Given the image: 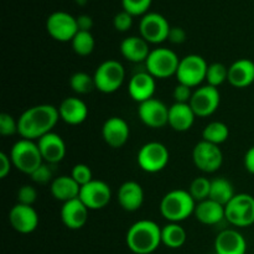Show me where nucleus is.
<instances>
[{
  "instance_id": "1",
  "label": "nucleus",
  "mask_w": 254,
  "mask_h": 254,
  "mask_svg": "<svg viewBox=\"0 0 254 254\" xmlns=\"http://www.w3.org/2000/svg\"><path fill=\"white\" fill-rule=\"evenodd\" d=\"M59 108L52 104H37L22 112L17 119V134L29 140H39L54 131L60 121Z\"/></svg>"
},
{
  "instance_id": "2",
  "label": "nucleus",
  "mask_w": 254,
  "mask_h": 254,
  "mask_svg": "<svg viewBox=\"0 0 254 254\" xmlns=\"http://www.w3.org/2000/svg\"><path fill=\"white\" fill-rule=\"evenodd\" d=\"M126 242L134 254H151L161 245V228L151 220H140L129 227Z\"/></svg>"
},
{
  "instance_id": "3",
  "label": "nucleus",
  "mask_w": 254,
  "mask_h": 254,
  "mask_svg": "<svg viewBox=\"0 0 254 254\" xmlns=\"http://www.w3.org/2000/svg\"><path fill=\"white\" fill-rule=\"evenodd\" d=\"M196 203L189 191L183 189L171 190L161 198V216L169 222L180 223L195 213Z\"/></svg>"
},
{
  "instance_id": "4",
  "label": "nucleus",
  "mask_w": 254,
  "mask_h": 254,
  "mask_svg": "<svg viewBox=\"0 0 254 254\" xmlns=\"http://www.w3.org/2000/svg\"><path fill=\"white\" fill-rule=\"evenodd\" d=\"M14 168L21 173L31 175L39 166L45 163L35 140L21 138L12 145L9 154Z\"/></svg>"
},
{
  "instance_id": "5",
  "label": "nucleus",
  "mask_w": 254,
  "mask_h": 254,
  "mask_svg": "<svg viewBox=\"0 0 254 254\" xmlns=\"http://www.w3.org/2000/svg\"><path fill=\"white\" fill-rule=\"evenodd\" d=\"M180 60L178 55L166 47H158L151 50L145 61L146 72L154 78L164 79L175 76Z\"/></svg>"
},
{
  "instance_id": "6",
  "label": "nucleus",
  "mask_w": 254,
  "mask_h": 254,
  "mask_svg": "<svg viewBox=\"0 0 254 254\" xmlns=\"http://www.w3.org/2000/svg\"><path fill=\"white\" fill-rule=\"evenodd\" d=\"M96 89L106 94L118 91L126 79L124 66L117 60H107L97 67L93 74Z\"/></svg>"
},
{
  "instance_id": "7",
  "label": "nucleus",
  "mask_w": 254,
  "mask_h": 254,
  "mask_svg": "<svg viewBox=\"0 0 254 254\" xmlns=\"http://www.w3.org/2000/svg\"><path fill=\"white\" fill-rule=\"evenodd\" d=\"M225 218L235 227H250L254 223V197L250 193H236L225 206Z\"/></svg>"
},
{
  "instance_id": "8",
  "label": "nucleus",
  "mask_w": 254,
  "mask_h": 254,
  "mask_svg": "<svg viewBox=\"0 0 254 254\" xmlns=\"http://www.w3.org/2000/svg\"><path fill=\"white\" fill-rule=\"evenodd\" d=\"M207 68L208 64L202 56L191 54L180 60L175 77L179 83L193 88L206 81Z\"/></svg>"
},
{
  "instance_id": "9",
  "label": "nucleus",
  "mask_w": 254,
  "mask_h": 254,
  "mask_svg": "<svg viewBox=\"0 0 254 254\" xmlns=\"http://www.w3.org/2000/svg\"><path fill=\"white\" fill-rule=\"evenodd\" d=\"M169 159L170 153L168 148L159 141H149L144 144L139 149L136 156L139 168L149 174H156L164 170L169 164Z\"/></svg>"
},
{
  "instance_id": "10",
  "label": "nucleus",
  "mask_w": 254,
  "mask_h": 254,
  "mask_svg": "<svg viewBox=\"0 0 254 254\" xmlns=\"http://www.w3.org/2000/svg\"><path fill=\"white\" fill-rule=\"evenodd\" d=\"M170 24L164 15L159 12H150L144 15L139 24L140 36L149 44L158 45L166 41L170 32Z\"/></svg>"
},
{
  "instance_id": "11",
  "label": "nucleus",
  "mask_w": 254,
  "mask_h": 254,
  "mask_svg": "<svg viewBox=\"0 0 254 254\" xmlns=\"http://www.w3.org/2000/svg\"><path fill=\"white\" fill-rule=\"evenodd\" d=\"M47 34L60 42L72 41L78 32L76 17L66 11H55L46 20Z\"/></svg>"
},
{
  "instance_id": "12",
  "label": "nucleus",
  "mask_w": 254,
  "mask_h": 254,
  "mask_svg": "<svg viewBox=\"0 0 254 254\" xmlns=\"http://www.w3.org/2000/svg\"><path fill=\"white\" fill-rule=\"evenodd\" d=\"M192 160L198 170L212 174L220 170V168L222 166L223 154L218 145L201 140L193 148Z\"/></svg>"
},
{
  "instance_id": "13",
  "label": "nucleus",
  "mask_w": 254,
  "mask_h": 254,
  "mask_svg": "<svg viewBox=\"0 0 254 254\" xmlns=\"http://www.w3.org/2000/svg\"><path fill=\"white\" fill-rule=\"evenodd\" d=\"M221 103V93L218 88L212 86H201L195 89L191 97L190 106L196 117L206 118L215 113Z\"/></svg>"
},
{
  "instance_id": "14",
  "label": "nucleus",
  "mask_w": 254,
  "mask_h": 254,
  "mask_svg": "<svg viewBox=\"0 0 254 254\" xmlns=\"http://www.w3.org/2000/svg\"><path fill=\"white\" fill-rule=\"evenodd\" d=\"M78 198L89 211L102 210L111 202L112 190L107 183L93 179L91 183L81 186Z\"/></svg>"
},
{
  "instance_id": "15",
  "label": "nucleus",
  "mask_w": 254,
  "mask_h": 254,
  "mask_svg": "<svg viewBox=\"0 0 254 254\" xmlns=\"http://www.w3.org/2000/svg\"><path fill=\"white\" fill-rule=\"evenodd\" d=\"M138 116L149 128H163L169 123V107L160 99L150 98L139 104Z\"/></svg>"
},
{
  "instance_id": "16",
  "label": "nucleus",
  "mask_w": 254,
  "mask_h": 254,
  "mask_svg": "<svg viewBox=\"0 0 254 254\" xmlns=\"http://www.w3.org/2000/svg\"><path fill=\"white\" fill-rule=\"evenodd\" d=\"M9 222L16 232L29 235L39 226V215L32 206L16 203L9 212Z\"/></svg>"
},
{
  "instance_id": "17",
  "label": "nucleus",
  "mask_w": 254,
  "mask_h": 254,
  "mask_svg": "<svg viewBox=\"0 0 254 254\" xmlns=\"http://www.w3.org/2000/svg\"><path fill=\"white\" fill-rule=\"evenodd\" d=\"M130 135L128 123L119 117H111L104 122L102 127V136L107 145L111 148L119 149L124 146Z\"/></svg>"
},
{
  "instance_id": "18",
  "label": "nucleus",
  "mask_w": 254,
  "mask_h": 254,
  "mask_svg": "<svg viewBox=\"0 0 254 254\" xmlns=\"http://www.w3.org/2000/svg\"><path fill=\"white\" fill-rule=\"evenodd\" d=\"M89 210L78 197L62 203L60 216L68 230H81L88 221Z\"/></svg>"
},
{
  "instance_id": "19",
  "label": "nucleus",
  "mask_w": 254,
  "mask_h": 254,
  "mask_svg": "<svg viewBox=\"0 0 254 254\" xmlns=\"http://www.w3.org/2000/svg\"><path fill=\"white\" fill-rule=\"evenodd\" d=\"M36 143L45 163L57 164L66 156V143L62 136L55 131L41 136Z\"/></svg>"
},
{
  "instance_id": "20",
  "label": "nucleus",
  "mask_w": 254,
  "mask_h": 254,
  "mask_svg": "<svg viewBox=\"0 0 254 254\" xmlns=\"http://www.w3.org/2000/svg\"><path fill=\"white\" fill-rule=\"evenodd\" d=\"M155 88V78L146 71L135 73L129 79L128 93L131 97V99L138 102L139 104L148 101V99L154 98Z\"/></svg>"
},
{
  "instance_id": "21",
  "label": "nucleus",
  "mask_w": 254,
  "mask_h": 254,
  "mask_svg": "<svg viewBox=\"0 0 254 254\" xmlns=\"http://www.w3.org/2000/svg\"><path fill=\"white\" fill-rule=\"evenodd\" d=\"M215 252L216 254H246V238L236 230H223L215 240Z\"/></svg>"
},
{
  "instance_id": "22",
  "label": "nucleus",
  "mask_w": 254,
  "mask_h": 254,
  "mask_svg": "<svg viewBox=\"0 0 254 254\" xmlns=\"http://www.w3.org/2000/svg\"><path fill=\"white\" fill-rule=\"evenodd\" d=\"M60 118L68 126H79L88 117V107L77 97H67L59 107Z\"/></svg>"
},
{
  "instance_id": "23",
  "label": "nucleus",
  "mask_w": 254,
  "mask_h": 254,
  "mask_svg": "<svg viewBox=\"0 0 254 254\" xmlns=\"http://www.w3.org/2000/svg\"><path fill=\"white\" fill-rule=\"evenodd\" d=\"M117 198L124 211L135 212L144 203V190L136 181H126L119 188Z\"/></svg>"
},
{
  "instance_id": "24",
  "label": "nucleus",
  "mask_w": 254,
  "mask_h": 254,
  "mask_svg": "<svg viewBox=\"0 0 254 254\" xmlns=\"http://www.w3.org/2000/svg\"><path fill=\"white\" fill-rule=\"evenodd\" d=\"M228 82L236 88H247L254 83V62L240 59L228 67Z\"/></svg>"
},
{
  "instance_id": "25",
  "label": "nucleus",
  "mask_w": 254,
  "mask_h": 254,
  "mask_svg": "<svg viewBox=\"0 0 254 254\" xmlns=\"http://www.w3.org/2000/svg\"><path fill=\"white\" fill-rule=\"evenodd\" d=\"M196 114L190 103H174L169 108V126L179 133H184L192 128Z\"/></svg>"
},
{
  "instance_id": "26",
  "label": "nucleus",
  "mask_w": 254,
  "mask_h": 254,
  "mask_svg": "<svg viewBox=\"0 0 254 254\" xmlns=\"http://www.w3.org/2000/svg\"><path fill=\"white\" fill-rule=\"evenodd\" d=\"M151 50L141 36H128L121 42V54L130 62H145Z\"/></svg>"
},
{
  "instance_id": "27",
  "label": "nucleus",
  "mask_w": 254,
  "mask_h": 254,
  "mask_svg": "<svg viewBox=\"0 0 254 254\" xmlns=\"http://www.w3.org/2000/svg\"><path fill=\"white\" fill-rule=\"evenodd\" d=\"M195 217L198 222L202 225L213 226L220 223L225 218V206L220 205L216 201L207 198L201 202L196 203L195 207Z\"/></svg>"
},
{
  "instance_id": "28",
  "label": "nucleus",
  "mask_w": 254,
  "mask_h": 254,
  "mask_svg": "<svg viewBox=\"0 0 254 254\" xmlns=\"http://www.w3.org/2000/svg\"><path fill=\"white\" fill-rule=\"evenodd\" d=\"M81 186L73 180L71 175H62L55 178L50 185V191L55 200L61 201L62 203L77 198L79 196Z\"/></svg>"
},
{
  "instance_id": "29",
  "label": "nucleus",
  "mask_w": 254,
  "mask_h": 254,
  "mask_svg": "<svg viewBox=\"0 0 254 254\" xmlns=\"http://www.w3.org/2000/svg\"><path fill=\"white\" fill-rule=\"evenodd\" d=\"M188 240L186 231L180 223L169 222L161 228V245L171 250H178L185 245Z\"/></svg>"
},
{
  "instance_id": "30",
  "label": "nucleus",
  "mask_w": 254,
  "mask_h": 254,
  "mask_svg": "<svg viewBox=\"0 0 254 254\" xmlns=\"http://www.w3.org/2000/svg\"><path fill=\"white\" fill-rule=\"evenodd\" d=\"M235 189L231 181L227 179L217 178L211 180V191L210 197L211 200L216 201L220 205L226 206L233 197H235Z\"/></svg>"
},
{
  "instance_id": "31",
  "label": "nucleus",
  "mask_w": 254,
  "mask_h": 254,
  "mask_svg": "<svg viewBox=\"0 0 254 254\" xmlns=\"http://www.w3.org/2000/svg\"><path fill=\"white\" fill-rule=\"evenodd\" d=\"M228 136H230V129H228L227 124H225L223 122H211L202 130V140L218 146L225 143Z\"/></svg>"
},
{
  "instance_id": "32",
  "label": "nucleus",
  "mask_w": 254,
  "mask_h": 254,
  "mask_svg": "<svg viewBox=\"0 0 254 254\" xmlns=\"http://www.w3.org/2000/svg\"><path fill=\"white\" fill-rule=\"evenodd\" d=\"M74 54L78 56H89L94 51L96 41L91 31H78L71 41Z\"/></svg>"
},
{
  "instance_id": "33",
  "label": "nucleus",
  "mask_w": 254,
  "mask_h": 254,
  "mask_svg": "<svg viewBox=\"0 0 254 254\" xmlns=\"http://www.w3.org/2000/svg\"><path fill=\"white\" fill-rule=\"evenodd\" d=\"M69 87L77 94H88L96 89L94 77L87 72H74L69 78Z\"/></svg>"
},
{
  "instance_id": "34",
  "label": "nucleus",
  "mask_w": 254,
  "mask_h": 254,
  "mask_svg": "<svg viewBox=\"0 0 254 254\" xmlns=\"http://www.w3.org/2000/svg\"><path fill=\"white\" fill-rule=\"evenodd\" d=\"M226 81H228V67L221 62H213L208 64L207 73H206V82L208 86L218 88Z\"/></svg>"
},
{
  "instance_id": "35",
  "label": "nucleus",
  "mask_w": 254,
  "mask_h": 254,
  "mask_svg": "<svg viewBox=\"0 0 254 254\" xmlns=\"http://www.w3.org/2000/svg\"><path fill=\"white\" fill-rule=\"evenodd\" d=\"M211 191V180L206 178H196L192 180L189 192L192 196L196 202H201L203 200H207L210 197Z\"/></svg>"
},
{
  "instance_id": "36",
  "label": "nucleus",
  "mask_w": 254,
  "mask_h": 254,
  "mask_svg": "<svg viewBox=\"0 0 254 254\" xmlns=\"http://www.w3.org/2000/svg\"><path fill=\"white\" fill-rule=\"evenodd\" d=\"M153 0H122V6L124 11L131 16H141L148 14Z\"/></svg>"
},
{
  "instance_id": "37",
  "label": "nucleus",
  "mask_w": 254,
  "mask_h": 254,
  "mask_svg": "<svg viewBox=\"0 0 254 254\" xmlns=\"http://www.w3.org/2000/svg\"><path fill=\"white\" fill-rule=\"evenodd\" d=\"M71 176L79 186L86 185V184L91 183L93 180L91 168L86 165V164H77V165H74L71 171Z\"/></svg>"
},
{
  "instance_id": "38",
  "label": "nucleus",
  "mask_w": 254,
  "mask_h": 254,
  "mask_svg": "<svg viewBox=\"0 0 254 254\" xmlns=\"http://www.w3.org/2000/svg\"><path fill=\"white\" fill-rule=\"evenodd\" d=\"M17 203L21 205L32 206L35 201L37 200V191L34 186L31 185H22L21 188L17 190Z\"/></svg>"
},
{
  "instance_id": "39",
  "label": "nucleus",
  "mask_w": 254,
  "mask_h": 254,
  "mask_svg": "<svg viewBox=\"0 0 254 254\" xmlns=\"http://www.w3.org/2000/svg\"><path fill=\"white\" fill-rule=\"evenodd\" d=\"M17 133V121L7 113L0 114V134L2 136H11Z\"/></svg>"
},
{
  "instance_id": "40",
  "label": "nucleus",
  "mask_w": 254,
  "mask_h": 254,
  "mask_svg": "<svg viewBox=\"0 0 254 254\" xmlns=\"http://www.w3.org/2000/svg\"><path fill=\"white\" fill-rule=\"evenodd\" d=\"M113 26L117 31L127 32L133 26V16L127 11H124V10H122V11L117 12L116 16H114Z\"/></svg>"
},
{
  "instance_id": "41",
  "label": "nucleus",
  "mask_w": 254,
  "mask_h": 254,
  "mask_svg": "<svg viewBox=\"0 0 254 254\" xmlns=\"http://www.w3.org/2000/svg\"><path fill=\"white\" fill-rule=\"evenodd\" d=\"M30 176H31V180L34 183L40 184V185H46V184L52 183V180H54L52 179V171L50 166L47 165V163H44L41 166H39Z\"/></svg>"
},
{
  "instance_id": "42",
  "label": "nucleus",
  "mask_w": 254,
  "mask_h": 254,
  "mask_svg": "<svg viewBox=\"0 0 254 254\" xmlns=\"http://www.w3.org/2000/svg\"><path fill=\"white\" fill-rule=\"evenodd\" d=\"M192 88L185 86V84L178 83L173 92V97L175 99V103H190L191 97H192Z\"/></svg>"
},
{
  "instance_id": "43",
  "label": "nucleus",
  "mask_w": 254,
  "mask_h": 254,
  "mask_svg": "<svg viewBox=\"0 0 254 254\" xmlns=\"http://www.w3.org/2000/svg\"><path fill=\"white\" fill-rule=\"evenodd\" d=\"M169 41L174 45H181L186 41V31L183 29V27L174 26L170 29V32H169Z\"/></svg>"
},
{
  "instance_id": "44",
  "label": "nucleus",
  "mask_w": 254,
  "mask_h": 254,
  "mask_svg": "<svg viewBox=\"0 0 254 254\" xmlns=\"http://www.w3.org/2000/svg\"><path fill=\"white\" fill-rule=\"evenodd\" d=\"M11 159L6 153H0V179H5L11 170Z\"/></svg>"
},
{
  "instance_id": "45",
  "label": "nucleus",
  "mask_w": 254,
  "mask_h": 254,
  "mask_svg": "<svg viewBox=\"0 0 254 254\" xmlns=\"http://www.w3.org/2000/svg\"><path fill=\"white\" fill-rule=\"evenodd\" d=\"M77 26H78V31H91L93 27V19L92 16L86 14H82L76 17Z\"/></svg>"
},
{
  "instance_id": "46",
  "label": "nucleus",
  "mask_w": 254,
  "mask_h": 254,
  "mask_svg": "<svg viewBox=\"0 0 254 254\" xmlns=\"http://www.w3.org/2000/svg\"><path fill=\"white\" fill-rule=\"evenodd\" d=\"M243 164H245L246 170L250 174H252V175H254V145L251 146V148L246 151Z\"/></svg>"
},
{
  "instance_id": "47",
  "label": "nucleus",
  "mask_w": 254,
  "mask_h": 254,
  "mask_svg": "<svg viewBox=\"0 0 254 254\" xmlns=\"http://www.w3.org/2000/svg\"><path fill=\"white\" fill-rule=\"evenodd\" d=\"M89 0H74V2H76L78 6H86L87 4H88Z\"/></svg>"
}]
</instances>
